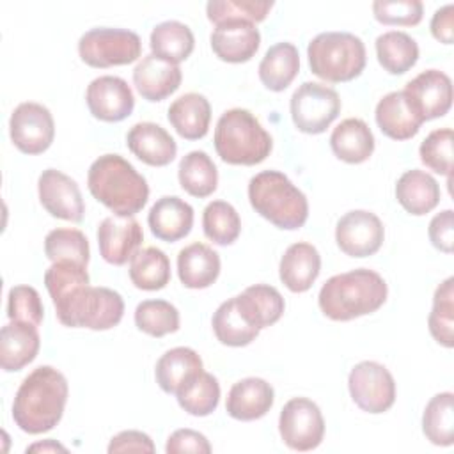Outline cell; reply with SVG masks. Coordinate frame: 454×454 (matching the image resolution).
I'll return each instance as SVG.
<instances>
[{"label":"cell","mask_w":454,"mask_h":454,"mask_svg":"<svg viewBox=\"0 0 454 454\" xmlns=\"http://www.w3.org/2000/svg\"><path fill=\"white\" fill-rule=\"evenodd\" d=\"M67 395L69 385L60 371L51 365L35 367L16 390L14 424L28 434L51 431L64 415Z\"/></svg>","instance_id":"obj_1"},{"label":"cell","mask_w":454,"mask_h":454,"mask_svg":"<svg viewBox=\"0 0 454 454\" xmlns=\"http://www.w3.org/2000/svg\"><path fill=\"white\" fill-rule=\"evenodd\" d=\"M383 277L369 268H356L330 277L317 296L321 312L332 321H351L376 312L387 301Z\"/></svg>","instance_id":"obj_2"},{"label":"cell","mask_w":454,"mask_h":454,"mask_svg":"<svg viewBox=\"0 0 454 454\" xmlns=\"http://www.w3.org/2000/svg\"><path fill=\"white\" fill-rule=\"evenodd\" d=\"M90 195L117 216H133L147 204L149 184L121 154H103L87 172Z\"/></svg>","instance_id":"obj_3"},{"label":"cell","mask_w":454,"mask_h":454,"mask_svg":"<svg viewBox=\"0 0 454 454\" xmlns=\"http://www.w3.org/2000/svg\"><path fill=\"white\" fill-rule=\"evenodd\" d=\"M250 206L278 229L296 231L309 218V202L301 190L278 170H262L248 183Z\"/></svg>","instance_id":"obj_4"},{"label":"cell","mask_w":454,"mask_h":454,"mask_svg":"<svg viewBox=\"0 0 454 454\" xmlns=\"http://www.w3.org/2000/svg\"><path fill=\"white\" fill-rule=\"evenodd\" d=\"M213 142L216 154L229 165H257L264 161L273 149L271 135L261 126L257 117L245 108H231L220 115Z\"/></svg>","instance_id":"obj_5"},{"label":"cell","mask_w":454,"mask_h":454,"mask_svg":"<svg viewBox=\"0 0 454 454\" xmlns=\"http://www.w3.org/2000/svg\"><path fill=\"white\" fill-rule=\"evenodd\" d=\"M310 71L330 83L351 82L362 74L367 53L364 41L351 32H321L307 46Z\"/></svg>","instance_id":"obj_6"},{"label":"cell","mask_w":454,"mask_h":454,"mask_svg":"<svg viewBox=\"0 0 454 454\" xmlns=\"http://www.w3.org/2000/svg\"><path fill=\"white\" fill-rule=\"evenodd\" d=\"M55 312L57 319L69 328L110 330L124 316V300L110 287L85 286L62 305L55 307Z\"/></svg>","instance_id":"obj_7"},{"label":"cell","mask_w":454,"mask_h":454,"mask_svg":"<svg viewBox=\"0 0 454 454\" xmlns=\"http://www.w3.org/2000/svg\"><path fill=\"white\" fill-rule=\"evenodd\" d=\"M80 59L98 69L112 66H126L142 55V41L138 34L128 28L98 27L87 30L78 41Z\"/></svg>","instance_id":"obj_8"},{"label":"cell","mask_w":454,"mask_h":454,"mask_svg":"<svg viewBox=\"0 0 454 454\" xmlns=\"http://www.w3.org/2000/svg\"><path fill=\"white\" fill-rule=\"evenodd\" d=\"M291 119L298 131L319 135L340 114V98L337 90L325 83L303 82L291 96Z\"/></svg>","instance_id":"obj_9"},{"label":"cell","mask_w":454,"mask_h":454,"mask_svg":"<svg viewBox=\"0 0 454 454\" xmlns=\"http://www.w3.org/2000/svg\"><path fill=\"white\" fill-rule=\"evenodd\" d=\"M348 388L353 403L367 413H383L395 403L394 376L374 360H364L349 371Z\"/></svg>","instance_id":"obj_10"},{"label":"cell","mask_w":454,"mask_h":454,"mask_svg":"<svg viewBox=\"0 0 454 454\" xmlns=\"http://www.w3.org/2000/svg\"><path fill=\"white\" fill-rule=\"evenodd\" d=\"M282 442L298 452H307L323 442L325 419L319 406L307 397L289 399L278 417Z\"/></svg>","instance_id":"obj_11"},{"label":"cell","mask_w":454,"mask_h":454,"mask_svg":"<svg viewBox=\"0 0 454 454\" xmlns=\"http://www.w3.org/2000/svg\"><path fill=\"white\" fill-rule=\"evenodd\" d=\"M9 135L18 151L41 154L51 145L55 137L53 115L41 103H20L11 114Z\"/></svg>","instance_id":"obj_12"},{"label":"cell","mask_w":454,"mask_h":454,"mask_svg":"<svg viewBox=\"0 0 454 454\" xmlns=\"http://www.w3.org/2000/svg\"><path fill=\"white\" fill-rule=\"evenodd\" d=\"M385 239L381 220L367 209H353L342 215L335 225V241L349 257L374 255Z\"/></svg>","instance_id":"obj_13"},{"label":"cell","mask_w":454,"mask_h":454,"mask_svg":"<svg viewBox=\"0 0 454 454\" xmlns=\"http://www.w3.org/2000/svg\"><path fill=\"white\" fill-rule=\"evenodd\" d=\"M403 92L422 121L443 117L452 105V82L438 69L422 71L406 83Z\"/></svg>","instance_id":"obj_14"},{"label":"cell","mask_w":454,"mask_h":454,"mask_svg":"<svg viewBox=\"0 0 454 454\" xmlns=\"http://www.w3.org/2000/svg\"><path fill=\"white\" fill-rule=\"evenodd\" d=\"M37 193L43 207L55 218L82 222L85 204L74 179L57 168H46L37 179Z\"/></svg>","instance_id":"obj_15"},{"label":"cell","mask_w":454,"mask_h":454,"mask_svg":"<svg viewBox=\"0 0 454 454\" xmlns=\"http://www.w3.org/2000/svg\"><path fill=\"white\" fill-rule=\"evenodd\" d=\"M85 101L90 114L103 122H121L135 108V96L128 82L112 74L94 78L87 87Z\"/></svg>","instance_id":"obj_16"},{"label":"cell","mask_w":454,"mask_h":454,"mask_svg":"<svg viewBox=\"0 0 454 454\" xmlns=\"http://www.w3.org/2000/svg\"><path fill=\"white\" fill-rule=\"evenodd\" d=\"M144 241L142 225L133 216H108L98 225L101 257L114 266H122L138 252Z\"/></svg>","instance_id":"obj_17"},{"label":"cell","mask_w":454,"mask_h":454,"mask_svg":"<svg viewBox=\"0 0 454 454\" xmlns=\"http://www.w3.org/2000/svg\"><path fill=\"white\" fill-rule=\"evenodd\" d=\"M213 53L231 64L248 62L261 46L259 28L250 21H225L216 25L209 37Z\"/></svg>","instance_id":"obj_18"},{"label":"cell","mask_w":454,"mask_h":454,"mask_svg":"<svg viewBox=\"0 0 454 454\" xmlns=\"http://www.w3.org/2000/svg\"><path fill=\"white\" fill-rule=\"evenodd\" d=\"M183 80V73L177 64L167 62L153 53L142 57L133 69V83L138 94L151 101H163L174 94Z\"/></svg>","instance_id":"obj_19"},{"label":"cell","mask_w":454,"mask_h":454,"mask_svg":"<svg viewBox=\"0 0 454 454\" xmlns=\"http://www.w3.org/2000/svg\"><path fill=\"white\" fill-rule=\"evenodd\" d=\"M275 401V390L273 387L262 380V378H243L236 381L225 401V410L229 417L241 420V422H250L264 417Z\"/></svg>","instance_id":"obj_20"},{"label":"cell","mask_w":454,"mask_h":454,"mask_svg":"<svg viewBox=\"0 0 454 454\" xmlns=\"http://www.w3.org/2000/svg\"><path fill=\"white\" fill-rule=\"evenodd\" d=\"M126 145L140 161L151 167H165L177 154L176 140L156 122L133 124L126 135Z\"/></svg>","instance_id":"obj_21"},{"label":"cell","mask_w":454,"mask_h":454,"mask_svg":"<svg viewBox=\"0 0 454 454\" xmlns=\"http://www.w3.org/2000/svg\"><path fill=\"white\" fill-rule=\"evenodd\" d=\"M147 223L154 238L167 243L179 241L193 227V207L177 195H165L149 209Z\"/></svg>","instance_id":"obj_22"},{"label":"cell","mask_w":454,"mask_h":454,"mask_svg":"<svg viewBox=\"0 0 454 454\" xmlns=\"http://www.w3.org/2000/svg\"><path fill=\"white\" fill-rule=\"evenodd\" d=\"M41 348V337L35 325L9 321L0 332V365L5 372L21 371L34 362Z\"/></svg>","instance_id":"obj_23"},{"label":"cell","mask_w":454,"mask_h":454,"mask_svg":"<svg viewBox=\"0 0 454 454\" xmlns=\"http://www.w3.org/2000/svg\"><path fill=\"white\" fill-rule=\"evenodd\" d=\"M321 271V255L317 248L307 241L293 243L286 248L278 277L291 293H305L312 287Z\"/></svg>","instance_id":"obj_24"},{"label":"cell","mask_w":454,"mask_h":454,"mask_svg":"<svg viewBox=\"0 0 454 454\" xmlns=\"http://www.w3.org/2000/svg\"><path fill=\"white\" fill-rule=\"evenodd\" d=\"M374 117L381 133L392 140H408L415 137L424 122L410 106L403 90L385 94L376 105Z\"/></svg>","instance_id":"obj_25"},{"label":"cell","mask_w":454,"mask_h":454,"mask_svg":"<svg viewBox=\"0 0 454 454\" xmlns=\"http://www.w3.org/2000/svg\"><path fill=\"white\" fill-rule=\"evenodd\" d=\"M177 275L188 289H206L220 275V255L206 243H192L177 254Z\"/></svg>","instance_id":"obj_26"},{"label":"cell","mask_w":454,"mask_h":454,"mask_svg":"<svg viewBox=\"0 0 454 454\" xmlns=\"http://www.w3.org/2000/svg\"><path fill=\"white\" fill-rule=\"evenodd\" d=\"M234 300L243 317L259 330L275 325L286 309L284 296L277 287L268 284H254L234 296Z\"/></svg>","instance_id":"obj_27"},{"label":"cell","mask_w":454,"mask_h":454,"mask_svg":"<svg viewBox=\"0 0 454 454\" xmlns=\"http://www.w3.org/2000/svg\"><path fill=\"white\" fill-rule=\"evenodd\" d=\"M168 122L186 140L204 138L211 122V105L199 92H186L168 106Z\"/></svg>","instance_id":"obj_28"},{"label":"cell","mask_w":454,"mask_h":454,"mask_svg":"<svg viewBox=\"0 0 454 454\" xmlns=\"http://www.w3.org/2000/svg\"><path fill=\"white\" fill-rule=\"evenodd\" d=\"M330 147L333 154L346 163H364L374 151V135L365 121L349 117L333 128Z\"/></svg>","instance_id":"obj_29"},{"label":"cell","mask_w":454,"mask_h":454,"mask_svg":"<svg viewBox=\"0 0 454 454\" xmlns=\"http://www.w3.org/2000/svg\"><path fill=\"white\" fill-rule=\"evenodd\" d=\"M395 199L404 211L413 216H422L438 206L440 186L431 174L411 168L397 179Z\"/></svg>","instance_id":"obj_30"},{"label":"cell","mask_w":454,"mask_h":454,"mask_svg":"<svg viewBox=\"0 0 454 454\" xmlns=\"http://www.w3.org/2000/svg\"><path fill=\"white\" fill-rule=\"evenodd\" d=\"M204 371L199 353L186 346H177L165 351L154 367V378L165 394H174L193 376Z\"/></svg>","instance_id":"obj_31"},{"label":"cell","mask_w":454,"mask_h":454,"mask_svg":"<svg viewBox=\"0 0 454 454\" xmlns=\"http://www.w3.org/2000/svg\"><path fill=\"white\" fill-rule=\"evenodd\" d=\"M300 71V53L293 43H277L268 48L259 64L261 83L273 92L286 90Z\"/></svg>","instance_id":"obj_32"},{"label":"cell","mask_w":454,"mask_h":454,"mask_svg":"<svg viewBox=\"0 0 454 454\" xmlns=\"http://www.w3.org/2000/svg\"><path fill=\"white\" fill-rule=\"evenodd\" d=\"M149 46L153 55L167 62L179 64L192 55L195 48V37L188 25L176 20H168L158 23L153 28Z\"/></svg>","instance_id":"obj_33"},{"label":"cell","mask_w":454,"mask_h":454,"mask_svg":"<svg viewBox=\"0 0 454 454\" xmlns=\"http://www.w3.org/2000/svg\"><path fill=\"white\" fill-rule=\"evenodd\" d=\"M380 66L390 74H404L419 60L417 41L401 30H388L374 43Z\"/></svg>","instance_id":"obj_34"},{"label":"cell","mask_w":454,"mask_h":454,"mask_svg":"<svg viewBox=\"0 0 454 454\" xmlns=\"http://www.w3.org/2000/svg\"><path fill=\"white\" fill-rule=\"evenodd\" d=\"M181 188L197 199L209 197L218 186V170L215 161L204 151H190L177 167Z\"/></svg>","instance_id":"obj_35"},{"label":"cell","mask_w":454,"mask_h":454,"mask_svg":"<svg viewBox=\"0 0 454 454\" xmlns=\"http://www.w3.org/2000/svg\"><path fill=\"white\" fill-rule=\"evenodd\" d=\"M129 280L137 289L160 291L170 282V261L156 247L138 250L129 261Z\"/></svg>","instance_id":"obj_36"},{"label":"cell","mask_w":454,"mask_h":454,"mask_svg":"<svg viewBox=\"0 0 454 454\" xmlns=\"http://www.w3.org/2000/svg\"><path fill=\"white\" fill-rule=\"evenodd\" d=\"M213 332L223 346L241 348L248 346L259 335V328L252 326L239 312L234 296L218 305L211 319Z\"/></svg>","instance_id":"obj_37"},{"label":"cell","mask_w":454,"mask_h":454,"mask_svg":"<svg viewBox=\"0 0 454 454\" xmlns=\"http://www.w3.org/2000/svg\"><path fill=\"white\" fill-rule=\"evenodd\" d=\"M422 431L433 445L449 447L454 442V395L440 392L429 399L422 415Z\"/></svg>","instance_id":"obj_38"},{"label":"cell","mask_w":454,"mask_h":454,"mask_svg":"<svg viewBox=\"0 0 454 454\" xmlns=\"http://www.w3.org/2000/svg\"><path fill=\"white\" fill-rule=\"evenodd\" d=\"M176 397L186 413L193 417H207L218 406L220 383L213 374L200 371L176 392Z\"/></svg>","instance_id":"obj_39"},{"label":"cell","mask_w":454,"mask_h":454,"mask_svg":"<svg viewBox=\"0 0 454 454\" xmlns=\"http://www.w3.org/2000/svg\"><path fill=\"white\" fill-rule=\"evenodd\" d=\"M202 229L215 245H232L241 232V218L236 207L225 200H213L204 207Z\"/></svg>","instance_id":"obj_40"},{"label":"cell","mask_w":454,"mask_h":454,"mask_svg":"<svg viewBox=\"0 0 454 454\" xmlns=\"http://www.w3.org/2000/svg\"><path fill=\"white\" fill-rule=\"evenodd\" d=\"M429 333L443 348L454 346V278H445L434 291L427 317Z\"/></svg>","instance_id":"obj_41"},{"label":"cell","mask_w":454,"mask_h":454,"mask_svg":"<svg viewBox=\"0 0 454 454\" xmlns=\"http://www.w3.org/2000/svg\"><path fill=\"white\" fill-rule=\"evenodd\" d=\"M44 254L51 262L69 261L87 268L90 259L89 239L78 229H53L44 238Z\"/></svg>","instance_id":"obj_42"},{"label":"cell","mask_w":454,"mask_h":454,"mask_svg":"<svg viewBox=\"0 0 454 454\" xmlns=\"http://www.w3.org/2000/svg\"><path fill=\"white\" fill-rule=\"evenodd\" d=\"M44 286L53 301V307H59L78 289L89 286L87 268L69 261L53 262L44 271Z\"/></svg>","instance_id":"obj_43"},{"label":"cell","mask_w":454,"mask_h":454,"mask_svg":"<svg viewBox=\"0 0 454 454\" xmlns=\"http://www.w3.org/2000/svg\"><path fill=\"white\" fill-rule=\"evenodd\" d=\"M135 325L151 337H163L179 330V310L167 300H144L135 309Z\"/></svg>","instance_id":"obj_44"},{"label":"cell","mask_w":454,"mask_h":454,"mask_svg":"<svg viewBox=\"0 0 454 454\" xmlns=\"http://www.w3.org/2000/svg\"><path fill=\"white\" fill-rule=\"evenodd\" d=\"M271 0H211L206 4L207 20L215 25L225 21H264L271 11Z\"/></svg>","instance_id":"obj_45"},{"label":"cell","mask_w":454,"mask_h":454,"mask_svg":"<svg viewBox=\"0 0 454 454\" xmlns=\"http://www.w3.org/2000/svg\"><path fill=\"white\" fill-rule=\"evenodd\" d=\"M420 161L433 172L450 177L452 172V129L440 128L431 131L419 147Z\"/></svg>","instance_id":"obj_46"},{"label":"cell","mask_w":454,"mask_h":454,"mask_svg":"<svg viewBox=\"0 0 454 454\" xmlns=\"http://www.w3.org/2000/svg\"><path fill=\"white\" fill-rule=\"evenodd\" d=\"M7 317L39 326L44 317V307L39 293L32 286H14L7 294Z\"/></svg>","instance_id":"obj_47"},{"label":"cell","mask_w":454,"mask_h":454,"mask_svg":"<svg viewBox=\"0 0 454 454\" xmlns=\"http://www.w3.org/2000/svg\"><path fill=\"white\" fill-rule=\"evenodd\" d=\"M372 14L381 25L415 27L422 21L424 5L419 0H376Z\"/></svg>","instance_id":"obj_48"},{"label":"cell","mask_w":454,"mask_h":454,"mask_svg":"<svg viewBox=\"0 0 454 454\" xmlns=\"http://www.w3.org/2000/svg\"><path fill=\"white\" fill-rule=\"evenodd\" d=\"M167 454H181V452H197V454H209L211 445L209 440L193 429H177L167 438L165 445Z\"/></svg>","instance_id":"obj_49"},{"label":"cell","mask_w":454,"mask_h":454,"mask_svg":"<svg viewBox=\"0 0 454 454\" xmlns=\"http://www.w3.org/2000/svg\"><path fill=\"white\" fill-rule=\"evenodd\" d=\"M429 241L440 252L450 254L454 247V213L452 209H443L442 213L434 215L429 222Z\"/></svg>","instance_id":"obj_50"},{"label":"cell","mask_w":454,"mask_h":454,"mask_svg":"<svg viewBox=\"0 0 454 454\" xmlns=\"http://www.w3.org/2000/svg\"><path fill=\"white\" fill-rule=\"evenodd\" d=\"M108 452H154V443L149 434L135 429L121 431L108 443Z\"/></svg>","instance_id":"obj_51"},{"label":"cell","mask_w":454,"mask_h":454,"mask_svg":"<svg viewBox=\"0 0 454 454\" xmlns=\"http://www.w3.org/2000/svg\"><path fill=\"white\" fill-rule=\"evenodd\" d=\"M431 34L436 41L443 44H452L454 41V5L447 4L434 11L431 18Z\"/></svg>","instance_id":"obj_52"},{"label":"cell","mask_w":454,"mask_h":454,"mask_svg":"<svg viewBox=\"0 0 454 454\" xmlns=\"http://www.w3.org/2000/svg\"><path fill=\"white\" fill-rule=\"evenodd\" d=\"M34 450H43V452H57V450H60V452H66V447L57 443L55 440H44V442L34 443V445H30L27 449V452H34Z\"/></svg>","instance_id":"obj_53"}]
</instances>
